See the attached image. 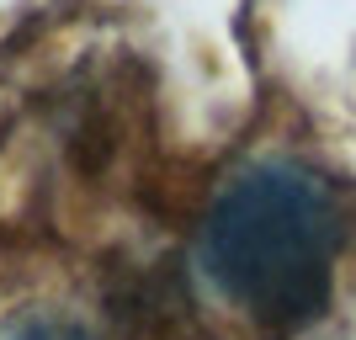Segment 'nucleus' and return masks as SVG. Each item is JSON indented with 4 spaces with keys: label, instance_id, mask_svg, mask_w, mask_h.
<instances>
[{
    "label": "nucleus",
    "instance_id": "2",
    "mask_svg": "<svg viewBox=\"0 0 356 340\" xmlns=\"http://www.w3.org/2000/svg\"><path fill=\"white\" fill-rule=\"evenodd\" d=\"M0 340H96V335L64 314H16L0 325Z\"/></svg>",
    "mask_w": 356,
    "mask_h": 340
},
{
    "label": "nucleus",
    "instance_id": "1",
    "mask_svg": "<svg viewBox=\"0 0 356 340\" xmlns=\"http://www.w3.org/2000/svg\"><path fill=\"white\" fill-rule=\"evenodd\" d=\"M346 234L351 213L335 181L293 160H261L213 197L197 261L250 325L293 335L330 309Z\"/></svg>",
    "mask_w": 356,
    "mask_h": 340
}]
</instances>
